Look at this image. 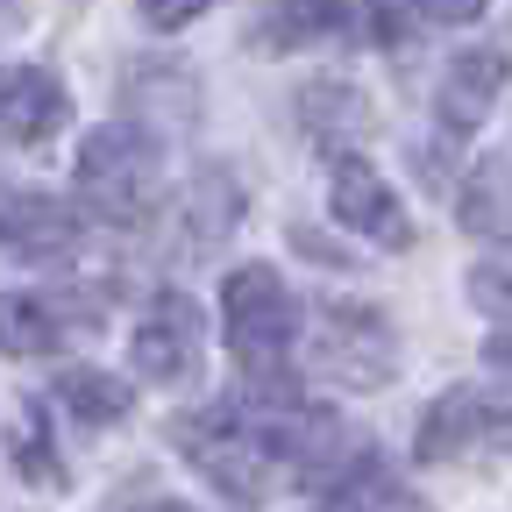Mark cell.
I'll return each instance as SVG.
<instances>
[{
	"label": "cell",
	"instance_id": "9",
	"mask_svg": "<svg viewBox=\"0 0 512 512\" xmlns=\"http://www.w3.org/2000/svg\"><path fill=\"white\" fill-rule=\"evenodd\" d=\"M57 128H72V93L43 64H8L0 72V150H36Z\"/></svg>",
	"mask_w": 512,
	"mask_h": 512
},
{
	"label": "cell",
	"instance_id": "5",
	"mask_svg": "<svg viewBox=\"0 0 512 512\" xmlns=\"http://www.w3.org/2000/svg\"><path fill=\"white\" fill-rule=\"evenodd\" d=\"M505 448H512V406L477 392V384H456V392H441L427 406L413 456L420 463H491Z\"/></svg>",
	"mask_w": 512,
	"mask_h": 512
},
{
	"label": "cell",
	"instance_id": "14",
	"mask_svg": "<svg viewBox=\"0 0 512 512\" xmlns=\"http://www.w3.org/2000/svg\"><path fill=\"white\" fill-rule=\"evenodd\" d=\"M299 128H306L320 150L363 143V136H370V100H363L349 79H306V86H299Z\"/></svg>",
	"mask_w": 512,
	"mask_h": 512
},
{
	"label": "cell",
	"instance_id": "6",
	"mask_svg": "<svg viewBox=\"0 0 512 512\" xmlns=\"http://www.w3.org/2000/svg\"><path fill=\"white\" fill-rule=\"evenodd\" d=\"M200 342H207V320L185 292H157V306L143 313L136 342H128V363H136L143 384L157 392H178V384L200 377Z\"/></svg>",
	"mask_w": 512,
	"mask_h": 512
},
{
	"label": "cell",
	"instance_id": "11",
	"mask_svg": "<svg viewBox=\"0 0 512 512\" xmlns=\"http://www.w3.org/2000/svg\"><path fill=\"white\" fill-rule=\"evenodd\" d=\"M242 178L228 164H200L192 185L178 192V249L185 256H214V242H228L242 228Z\"/></svg>",
	"mask_w": 512,
	"mask_h": 512
},
{
	"label": "cell",
	"instance_id": "15",
	"mask_svg": "<svg viewBox=\"0 0 512 512\" xmlns=\"http://www.w3.org/2000/svg\"><path fill=\"white\" fill-rule=\"evenodd\" d=\"M456 221L470 228V235H512V164L505 157H484L470 178H463V192H456Z\"/></svg>",
	"mask_w": 512,
	"mask_h": 512
},
{
	"label": "cell",
	"instance_id": "18",
	"mask_svg": "<svg viewBox=\"0 0 512 512\" xmlns=\"http://www.w3.org/2000/svg\"><path fill=\"white\" fill-rule=\"evenodd\" d=\"M470 299H477L491 320H512V242H505V249H491L484 264L470 271Z\"/></svg>",
	"mask_w": 512,
	"mask_h": 512
},
{
	"label": "cell",
	"instance_id": "3",
	"mask_svg": "<svg viewBox=\"0 0 512 512\" xmlns=\"http://www.w3.org/2000/svg\"><path fill=\"white\" fill-rule=\"evenodd\" d=\"M313 370L335 377L342 392H377V384L399 377V335L392 320L363 299H328L313 313V342H306Z\"/></svg>",
	"mask_w": 512,
	"mask_h": 512
},
{
	"label": "cell",
	"instance_id": "10",
	"mask_svg": "<svg viewBox=\"0 0 512 512\" xmlns=\"http://www.w3.org/2000/svg\"><path fill=\"white\" fill-rule=\"evenodd\" d=\"M0 242L22 264H64L79 249V214L57 192H0Z\"/></svg>",
	"mask_w": 512,
	"mask_h": 512
},
{
	"label": "cell",
	"instance_id": "4",
	"mask_svg": "<svg viewBox=\"0 0 512 512\" xmlns=\"http://www.w3.org/2000/svg\"><path fill=\"white\" fill-rule=\"evenodd\" d=\"M221 328L242 363H278L299 335V299L271 264H242L221 285Z\"/></svg>",
	"mask_w": 512,
	"mask_h": 512
},
{
	"label": "cell",
	"instance_id": "20",
	"mask_svg": "<svg viewBox=\"0 0 512 512\" xmlns=\"http://www.w3.org/2000/svg\"><path fill=\"white\" fill-rule=\"evenodd\" d=\"M214 8V0H143V22L150 29H185V22H200Z\"/></svg>",
	"mask_w": 512,
	"mask_h": 512
},
{
	"label": "cell",
	"instance_id": "16",
	"mask_svg": "<svg viewBox=\"0 0 512 512\" xmlns=\"http://www.w3.org/2000/svg\"><path fill=\"white\" fill-rule=\"evenodd\" d=\"M57 406L79 427H121L128 420V384L107 377V370H64L57 377Z\"/></svg>",
	"mask_w": 512,
	"mask_h": 512
},
{
	"label": "cell",
	"instance_id": "12",
	"mask_svg": "<svg viewBox=\"0 0 512 512\" xmlns=\"http://www.w3.org/2000/svg\"><path fill=\"white\" fill-rule=\"evenodd\" d=\"M79 328H93V306L72 313L57 292H0V356H57Z\"/></svg>",
	"mask_w": 512,
	"mask_h": 512
},
{
	"label": "cell",
	"instance_id": "17",
	"mask_svg": "<svg viewBox=\"0 0 512 512\" xmlns=\"http://www.w3.org/2000/svg\"><path fill=\"white\" fill-rule=\"evenodd\" d=\"M15 463L29 484H64V463H57V441H50V413L36 399H22L15 413Z\"/></svg>",
	"mask_w": 512,
	"mask_h": 512
},
{
	"label": "cell",
	"instance_id": "21",
	"mask_svg": "<svg viewBox=\"0 0 512 512\" xmlns=\"http://www.w3.org/2000/svg\"><path fill=\"white\" fill-rule=\"evenodd\" d=\"M143 512H192V505H171V498H164V505H143Z\"/></svg>",
	"mask_w": 512,
	"mask_h": 512
},
{
	"label": "cell",
	"instance_id": "8",
	"mask_svg": "<svg viewBox=\"0 0 512 512\" xmlns=\"http://www.w3.org/2000/svg\"><path fill=\"white\" fill-rule=\"evenodd\" d=\"M328 207H335V221H342L349 235H363V242H377V249H406V242H413V221H406V207H399V192L384 185L363 157H335Z\"/></svg>",
	"mask_w": 512,
	"mask_h": 512
},
{
	"label": "cell",
	"instance_id": "19",
	"mask_svg": "<svg viewBox=\"0 0 512 512\" xmlns=\"http://www.w3.org/2000/svg\"><path fill=\"white\" fill-rule=\"evenodd\" d=\"M406 15H420V22H441V29H456V22H477V15H484V0H406Z\"/></svg>",
	"mask_w": 512,
	"mask_h": 512
},
{
	"label": "cell",
	"instance_id": "2",
	"mask_svg": "<svg viewBox=\"0 0 512 512\" xmlns=\"http://www.w3.org/2000/svg\"><path fill=\"white\" fill-rule=\"evenodd\" d=\"M164 192V143L143 121H107L79 143V200L100 221H143Z\"/></svg>",
	"mask_w": 512,
	"mask_h": 512
},
{
	"label": "cell",
	"instance_id": "1",
	"mask_svg": "<svg viewBox=\"0 0 512 512\" xmlns=\"http://www.w3.org/2000/svg\"><path fill=\"white\" fill-rule=\"evenodd\" d=\"M171 448L200 470L228 505H242V512H256L271 498V484L285 477V456H278V441L256 427L235 399H221V406H192V413H178L171 420Z\"/></svg>",
	"mask_w": 512,
	"mask_h": 512
},
{
	"label": "cell",
	"instance_id": "13",
	"mask_svg": "<svg viewBox=\"0 0 512 512\" xmlns=\"http://www.w3.org/2000/svg\"><path fill=\"white\" fill-rule=\"evenodd\" d=\"M498 93H505V50H463V57L441 72V93H434L441 136L463 143L470 128H484V114H491Z\"/></svg>",
	"mask_w": 512,
	"mask_h": 512
},
{
	"label": "cell",
	"instance_id": "7",
	"mask_svg": "<svg viewBox=\"0 0 512 512\" xmlns=\"http://www.w3.org/2000/svg\"><path fill=\"white\" fill-rule=\"evenodd\" d=\"M285 463H292V477L313 484V491H342V484H356V477L370 470V441H363L342 413L306 406L299 427H292V441H285Z\"/></svg>",
	"mask_w": 512,
	"mask_h": 512
}]
</instances>
